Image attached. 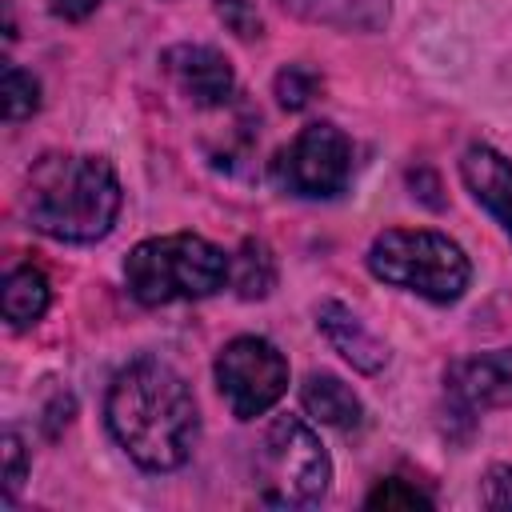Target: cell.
Segmentation results:
<instances>
[{
	"instance_id": "1",
	"label": "cell",
	"mask_w": 512,
	"mask_h": 512,
	"mask_svg": "<svg viewBox=\"0 0 512 512\" xmlns=\"http://www.w3.org/2000/svg\"><path fill=\"white\" fill-rule=\"evenodd\" d=\"M104 420L112 440L148 472L180 468L200 440L192 388L172 364L156 356H140L112 376Z\"/></svg>"
},
{
	"instance_id": "2",
	"label": "cell",
	"mask_w": 512,
	"mask_h": 512,
	"mask_svg": "<svg viewBox=\"0 0 512 512\" xmlns=\"http://www.w3.org/2000/svg\"><path fill=\"white\" fill-rule=\"evenodd\" d=\"M120 200L116 168L104 156L52 152L32 164L20 208L36 232L64 244H92L112 232Z\"/></svg>"
},
{
	"instance_id": "3",
	"label": "cell",
	"mask_w": 512,
	"mask_h": 512,
	"mask_svg": "<svg viewBox=\"0 0 512 512\" xmlns=\"http://www.w3.org/2000/svg\"><path fill=\"white\" fill-rule=\"evenodd\" d=\"M124 280L128 292L148 308L176 300H204L232 280V260L224 256V248H216L204 236L172 232V236L140 240L124 260Z\"/></svg>"
},
{
	"instance_id": "4",
	"label": "cell",
	"mask_w": 512,
	"mask_h": 512,
	"mask_svg": "<svg viewBox=\"0 0 512 512\" xmlns=\"http://www.w3.org/2000/svg\"><path fill=\"white\" fill-rule=\"evenodd\" d=\"M368 272L392 288L424 296L432 304H452L464 296L472 264L464 248L428 228H388L368 248Z\"/></svg>"
},
{
	"instance_id": "5",
	"label": "cell",
	"mask_w": 512,
	"mask_h": 512,
	"mask_svg": "<svg viewBox=\"0 0 512 512\" xmlns=\"http://www.w3.org/2000/svg\"><path fill=\"white\" fill-rule=\"evenodd\" d=\"M260 468L268 500L276 504H312L332 480V460L300 416H276L268 424L260 440Z\"/></svg>"
},
{
	"instance_id": "6",
	"label": "cell",
	"mask_w": 512,
	"mask_h": 512,
	"mask_svg": "<svg viewBox=\"0 0 512 512\" xmlns=\"http://www.w3.org/2000/svg\"><path fill=\"white\" fill-rule=\"evenodd\" d=\"M216 388L236 420L264 416L288 392V360L264 336H236L216 356Z\"/></svg>"
},
{
	"instance_id": "7",
	"label": "cell",
	"mask_w": 512,
	"mask_h": 512,
	"mask_svg": "<svg viewBox=\"0 0 512 512\" xmlns=\"http://www.w3.org/2000/svg\"><path fill=\"white\" fill-rule=\"evenodd\" d=\"M352 176V140L336 124H308L292 136L288 148H280L272 164V180L304 200H328L336 196Z\"/></svg>"
},
{
	"instance_id": "8",
	"label": "cell",
	"mask_w": 512,
	"mask_h": 512,
	"mask_svg": "<svg viewBox=\"0 0 512 512\" xmlns=\"http://www.w3.org/2000/svg\"><path fill=\"white\" fill-rule=\"evenodd\" d=\"M168 80L180 88V96H188L196 108H220L232 100L236 76L232 64L224 60V52L208 48V44H172L160 56Z\"/></svg>"
},
{
	"instance_id": "9",
	"label": "cell",
	"mask_w": 512,
	"mask_h": 512,
	"mask_svg": "<svg viewBox=\"0 0 512 512\" xmlns=\"http://www.w3.org/2000/svg\"><path fill=\"white\" fill-rule=\"evenodd\" d=\"M448 392L464 408H508L512 404V348H492L448 368Z\"/></svg>"
},
{
	"instance_id": "10",
	"label": "cell",
	"mask_w": 512,
	"mask_h": 512,
	"mask_svg": "<svg viewBox=\"0 0 512 512\" xmlns=\"http://www.w3.org/2000/svg\"><path fill=\"white\" fill-rule=\"evenodd\" d=\"M460 176H464V188L472 192V200L484 204L512 240V160H504L488 144H472L460 156Z\"/></svg>"
},
{
	"instance_id": "11",
	"label": "cell",
	"mask_w": 512,
	"mask_h": 512,
	"mask_svg": "<svg viewBox=\"0 0 512 512\" xmlns=\"http://www.w3.org/2000/svg\"><path fill=\"white\" fill-rule=\"evenodd\" d=\"M316 324H320V332L328 336V344H332L352 368H360V372H380V368L388 364V348L364 328V320H360L352 308L328 300V304H320Z\"/></svg>"
},
{
	"instance_id": "12",
	"label": "cell",
	"mask_w": 512,
	"mask_h": 512,
	"mask_svg": "<svg viewBox=\"0 0 512 512\" xmlns=\"http://www.w3.org/2000/svg\"><path fill=\"white\" fill-rule=\"evenodd\" d=\"M300 400H304V412L328 428H340V432H352L364 424V404L360 396L332 372H312L300 388Z\"/></svg>"
},
{
	"instance_id": "13",
	"label": "cell",
	"mask_w": 512,
	"mask_h": 512,
	"mask_svg": "<svg viewBox=\"0 0 512 512\" xmlns=\"http://www.w3.org/2000/svg\"><path fill=\"white\" fill-rule=\"evenodd\" d=\"M48 300H52V288L44 280L40 268H16L4 276V288H0V312L8 320V328H28L36 324L44 312H48Z\"/></svg>"
},
{
	"instance_id": "14",
	"label": "cell",
	"mask_w": 512,
	"mask_h": 512,
	"mask_svg": "<svg viewBox=\"0 0 512 512\" xmlns=\"http://www.w3.org/2000/svg\"><path fill=\"white\" fill-rule=\"evenodd\" d=\"M296 16L320 20V24H340V28H376L388 20V8L380 0H280Z\"/></svg>"
},
{
	"instance_id": "15",
	"label": "cell",
	"mask_w": 512,
	"mask_h": 512,
	"mask_svg": "<svg viewBox=\"0 0 512 512\" xmlns=\"http://www.w3.org/2000/svg\"><path fill=\"white\" fill-rule=\"evenodd\" d=\"M244 300H260L276 284V260L260 240H244V248L232 260V280H228Z\"/></svg>"
},
{
	"instance_id": "16",
	"label": "cell",
	"mask_w": 512,
	"mask_h": 512,
	"mask_svg": "<svg viewBox=\"0 0 512 512\" xmlns=\"http://www.w3.org/2000/svg\"><path fill=\"white\" fill-rule=\"evenodd\" d=\"M0 108H4V120L8 124L32 116L40 108V84H36V76L24 72V68H16V64H8L4 68V84H0Z\"/></svg>"
},
{
	"instance_id": "17",
	"label": "cell",
	"mask_w": 512,
	"mask_h": 512,
	"mask_svg": "<svg viewBox=\"0 0 512 512\" xmlns=\"http://www.w3.org/2000/svg\"><path fill=\"white\" fill-rule=\"evenodd\" d=\"M316 92H320V76H316L312 68H304V64H288V68L276 72V100H280V108L300 112V108L312 104Z\"/></svg>"
},
{
	"instance_id": "18",
	"label": "cell",
	"mask_w": 512,
	"mask_h": 512,
	"mask_svg": "<svg viewBox=\"0 0 512 512\" xmlns=\"http://www.w3.org/2000/svg\"><path fill=\"white\" fill-rule=\"evenodd\" d=\"M364 504L368 508H384V512H396V508H432V496L420 492V488H412V484H404V480H380L368 492Z\"/></svg>"
},
{
	"instance_id": "19",
	"label": "cell",
	"mask_w": 512,
	"mask_h": 512,
	"mask_svg": "<svg viewBox=\"0 0 512 512\" xmlns=\"http://www.w3.org/2000/svg\"><path fill=\"white\" fill-rule=\"evenodd\" d=\"M216 16L240 36V40H256L260 36V12L252 0H216Z\"/></svg>"
},
{
	"instance_id": "20",
	"label": "cell",
	"mask_w": 512,
	"mask_h": 512,
	"mask_svg": "<svg viewBox=\"0 0 512 512\" xmlns=\"http://www.w3.org/2000/svg\"><path fill=\"white\" fill-rule=\"evenodd\" d=\"M28 476V460H24V444L16 432H4V504L16 500L20 484Z\"/></svg>"
},
{
	"instance_id": "21",
	"label": "cell",
	"mask_w": 512,
	"mask_h": 512,
	"mask_svg": "<svg viewBox=\"0 0 512 512\" xmlns=\"http://www.w3.org/2000/svg\"><path fill=\"white\" fill-rule=\"evenodd\" d=\"M480 500H484V508H496V512H508L512 508V464H492L488 468L484 488H480Z\"/></svg>"
},
{
	"instance_id": "22",
	"label": "cell",
	"mask_w": 512,
	"mask_h": 512,
	"mask_svg": "<svg viewBox=\"0 0 512 512\" xmlns=\"http://www.w3.org/2000/svg\"><path fill=\"white\" fill-rule=\"evenodd\" d=\"M100 4H104V0H48L52 16H60V20H84V16H92Z\"/></svg>"
}]
</instances>
